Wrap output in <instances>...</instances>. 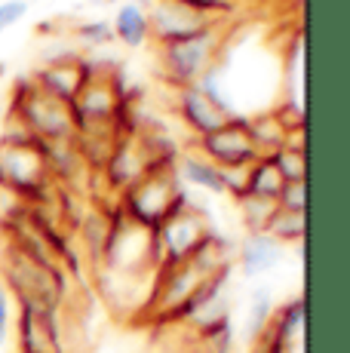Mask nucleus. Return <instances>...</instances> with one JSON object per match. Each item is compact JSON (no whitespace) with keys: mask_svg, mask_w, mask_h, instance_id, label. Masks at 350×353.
Instances as JSON below:
<instances>
[{"mask_svg":"<svg viewBox=\"0 0 350 353\" xmlns=\"http://www.w3.org/2000/svg\"><path fill=\"white\" fill-rule=\"evenodd\" d=\"M50 185V169L40 154V139L19 120H10L0 135V191L16 196H43Z\"/></svg>","mask_w":350,"mask_h":353,"instance_id":"obj_2","label":"nucleus"},{"mask_svg":"<svg viewBox=\"0 0 350 353\" xmlns=\"http://www.w3.org/2000/svg\"><path fill=\"white\" fill-rule=\"evenodd\" d=\"M25 12H28V3L22 0H0V31L12 28L19 19H25Z\"/></svg>","mask_w":350,"mask_h":353,"instance_id":"obj_24","label":"nucleus"},{"mask_svg":"<svg viewBox=\"0 0 350 353\" xmlns=\"http://www.w3.org/2000/svg\"><path fill=\"white\" fill-rule=\"evenodd\" d=\"M19 353H68L62 332V307L19 304L16 310Z\"/></svg>","mask_w":350,"mask_h":353,"instance_id":"obj_7","label":"nucleus"},{"mask_svg":"<svg viewBox=\"0 0 350 353\" xmlns=\"http://www.w3.org/2000/svg\"><path fill=\"white\" fill-rule=\"evenodd\" d=\"M10 117L19 120V123L40 141H74L71 108L65 105V101L40 92L28 77L16 86Z\"/></svg>","mask_w":350,"mask_h":353,"instance_id":"obj_4","label":"nucleus"},{"mask_svg":"<svg viewBox=\"0 0 350 353\" xmlns=\"http://www.w3.org/2000/svg\"><path fill=\"white\" fill-rule=\"evenodd\" d=\"M305 230H307L305 212H282V209H277L265 234H271L280 246H298V243H305Z\"/></svg>","mask_w":350,"mask_h":353,"instance_id":"obj_20","label":"nucleus"},{"mask_svg":"<svg viewBox=\"0 0 350 353\" xmlns=\"http://www.w3.org/2000/svg\"><path fill=\"white\" fill-rule=\"evenodd\" d=\"M194 151H197L203 160H209L212 166H218V169L249 166V163H255L261 157V154L255 151L252 139H249L246 114L231 117L225 126H218L209 135H200V139L194 141Z\"/></svg>","mask_w":350,"mask_h":353,"instance_id":"obj_8","label":"nucleus"},{"mask_svg":"<svg viewBox=\"0 0 350 353\" xmlns=\"http://www.w3.org/2000/svg\"><path fill=\"white\" fill-rule=\"evenodd\" d=\"M237 3H243V0H237Z\"/></svg>","mask_w":350,"mask_h":353,"instance_id":"obj_28","label":"nucleus"},{"mask_svg":"<svg viewBox=\"0 0 350 353\" xmlns=\"http://www.w3.org/2000/svg\"><path fill=\"white\" fill-rule=\"evenodd\" d=\"M221 37H225V22L212 25L209 31L197 34L191 40H181V43H169V46H157L160 56V74L175 86H194L197 77L209 68L221 52Z\"/></svg>","mask_w":350,"mask_h":353,"instance_id":"obj_5","label":"nucleus"},{"mask_svg":"<svg viewBox=\"0 0 350 353\" xmlns=\"http://www.w3.org/2000/svg\"><path fill=\"white\" fill-rule=\"evenodd\" d=\"M175 175L185 188H197V191L225 196V181H221V169L212 166L209 160H203L197 151L175 157Z\"/></svg>","mask_w":350,"mask_h":353,"instance_id":"obj_14","label":"nucleus"},{"mask_svg":"<svg viewBox=\"0 0 350 353\" xmlns=\"http://www.w3.org/2000/svg\"><path fill=\"white\" fill-rule=\"evenodd\" d=\"M274 169L280 172L282 181H307V157H305V129L289 132L286 145L271 154Z\"/></svg>","mask_w":350,"mask_h":353,"instance_id":"obj_16","label":"nucleus"},{"mask_svg":"<svg viewBox=\"0 0 350 353\" xmlns=\"http://www.w3.org/2000/svg\"><path fill=\"white\" fill-rule=\"evenodd\" d=\"M271 316H274V292H271V286H255L252 292H249L243 329H240L243 341H249V344L258 341L261 332H265L267 323H271Z\"/></svg>","mask_w":350,"mask_h":353,"instance_id":"obj_17","label":"nucleus"},{"mask_svg":"<svg viewBox=\"0 0 350 353\" xmlns=\"http://www.w3.org/2000/svg\"><path fill=\"white\" fill-rule=\"evenodd\" d=\"M31 83L37 86L46 96L65 101L71 108V101L77 99L80 86H83V71H80V59H59V62H50L43 68H37L31 74Z\"/></svg>","mask_w":350,"mask_h":353,"instance_id":"obj_12","label":"nucleus"},{"mask_svg":"<svg viewBox=\"0 0 350 353\" xmlns=\"http://www.w3.org/2000/svg\"><path fill=\"white\" fill-rule=\"evenodd\" d=\"M0 276L3 289L16 304H43V307H62L68 298V274L50 270L28 258L19 246H6L0 258Z\"/></svg>","mask_w":350,"mask_h":353,"instance_id":"obj_3","label":"nucleus"},{"mask_svg":"<svg viewBox=\"0 0 350 353\" xmlns=\"http://www.w3.org/2000/svg\"><path fill=\"white\" fill-rule=\"evenodd\" d=\"M175 92H178V96H175V111H178L181 123L194 132V139L209 135V132H215L218 126H225L227 120H231V117H225V114H221L218 108L197 90V86H181V90H175Z\"/></svg>","mask_w":350,"mask_h":353,"instance_id":"obj_11","label":"nucleus"},{"mask_svg":"<svg viewBox=\"0 0 350 353\" xmlns=\"http://www.w3.org/2000/svg\"><path fill=\"white\" fill-rule=\"evenodd\" d=\"M234 203H237V212H240V221H243L246 234H265L274 212H277V203L261 200V196H237Z\"/></svg>","mask_w":350,"mask_h":353,"instance_id":"obj_19","label":"nucleus"},{"mask_svg":"<svg viewBox=\"0 0 350 353\" xmlns=\"http://www.w3.org/2000/svg\"><path fill=\"white\" fill-rule=\"evenodd\" d=\"M22 3H28V0H22Z\"/></svg>","mask_w":350,"mask_h":353,"instance_id":"obj_27","label":"nucleus"},{"mask_svg":"<svg viewBox=\"0 0 350 353\" xmlns=\"http://www.w3.org/2000/svg\"><path fill=\"white\" fill-rule=\"evenodd\" d=\"M187 200H191V194H187V188L178 181L175 163H172V166L151 169L141 181L126 188V191L120 194V215H126L132 225L154 234V230L163 225L175 209L185 206Z\"/></svg>","mask_w":350,"mask_h":353,"instance_id":"obj_1","label":"nucleus"},{"mask_svg":"<svg viewBox=\"0 0 350 353\" xmlns=\"http://www.w3.org/2000/svg\"><path fill=\"white\" fill-rule=\"evenodd\" d=\"M280 261H282V246L271 234H246L237 246V268L249 280L271 274Z\"/></svg>","mask_w":350,"mask_h":353,"instance_id":"obj_13","label":"nucleus"},{"mask_svg":"<svg viewBox=\"0 0 350 353\" xmlns=\"http://www.w3.org/2000/svg\"><path fill=\"white\" fill-rule=\"evenodd\" d=\"M90 6H120L123 0H86Z\"/></svg>","mask_w":350,"mask_h":353,"instance_id":"obj_26","label":"nucleus"},{"mask_svg":"<svg viewBox=\"0 0 350 353\" xmlns=\"http://www.w3.org/2000/svg\"><path fill=\"white\" fill-rule=\"evenodd\" d=\"M147 34L157 46H169V43H181V40H191L197 34L209 31L212 25H218L215 19H206L200 12L178 6L172 0H151L147 6Z\"/></svg>","mask_w":350,"mask_h":353,"instance_id":"obj_9","label":"nucleus"},{"mask_svg":"<svg viewBox=\"0 0 350 353\" xmlns=\"http://www.w3.org/2000/svg\"><path fill=\"white\" fill-rule=\"evenodd\" d=\"M209 221H206L203 209L194 206V200H187L181 209H175L169 219L154 230V243H157L160 268L166 264H178L185 258H191L203 246V240L209 236Z\"/></svg>","mask_w":350,"mask_h":353,"instance_id":"obj_6","label":"nucleus"},{"mask_svg":"<svg viewBox=\"0 0 350 353\" xmlns=\"http://www.w3.org/2000/svg\"><path fill=\"white\" fill-rule=\"evenodd\" d=\"M74 37L83 40L86 46H107V43H114L111 19H83V22L74 25Z\"/></svg>","mask_w":350,"mask_h":353,"instance_id":"obj_21","label":"nucleus"},{"mask_svg":"<svg viewBox=\"0 0 350 353\" xmlns=\"http://www.w3.org/2000/svg\"><path fill=\"white\" fill-rule=\"evenodd\" d=\"M172 3L187 6V10L200 12V16L215 19V22H225L227 16H234V12L240 10L237 0H172Z\"/></svg>","mask_w":350,"mask_h":353,"instance_id":"obj_22","label":"nucleus"},{"mask_svg":"<svg viewBox=\"0 0 350 353\" xmlns=\"http://www.w3.org/2000/svg\"><path fill=\"white\" fill-rule=\"evenodd\" d=\"M111 31H114L117 43L130 46V50H141V46L151 40V34H147V12L141 10V6L130 3V0H123V3L114 10Z\"/></svg>","mask_w":350,"mask_h":353,"instance_id":"obj_15","label":"nucleus"},{"mask_svg":"<svg viewBox=\"0 0 350 353\" xmlns=\"http://www.w3.org/2000/svg\"><path fill=\"white\" fill-rule=\"evenodd\" d=\"M282 185H286V181H282L280 172L274 169L271 157H258L255 163H249V169H246L243 196H261V200L277 203V194L282 191Z\"/></svg>","mask_w":350,"mask_h":353,"instance_id":"obj_18","label":"nucleus"},{"mask_svg":"<svg viewBox=\"0 0 350 353\" xmlns=\"http://www.w3.org/2000/svg\"><path fill=\"white\" fill-rule=\"evenodd\" d=\"M277 209L282 212H307V181H286L277 194Z\"/></svg>","mask_w":350,"mask_h":353,"instance_id":"obj_23","label":"nucleus"},{"mask_svg":"<svg viewBox=\"0 0 350 353\" xmlns=\"http://www.w3.org/2000/svg\"><path fill=\"white\" fill-rule=\"evenodd\" d=\"M10 325H12V298H10V292L0 286V347L6 344Z\"/></svg>","mask_w":350,"mask_h":353,"instance_id":"obj_25","label":"nucleus"},{"mask_svg":"<svg viewBox=\"0 0 350 353\" xmlns=\"http://www.w3.org/2000/svg\"><path fill=\"white\" fill-rule=\"evenodd\" d=\"M102 169H105L107 185L117 194H123L126 188H132L136 181H141L157 166H154L151 154H147L145 141H141V132H138V135H117L111 145V154H107V160L102 163Z\"/></svg>","mask_w":350,"mask_h":353,"instance_id":"obj_10","label":"nucleus"}]
</instances>
